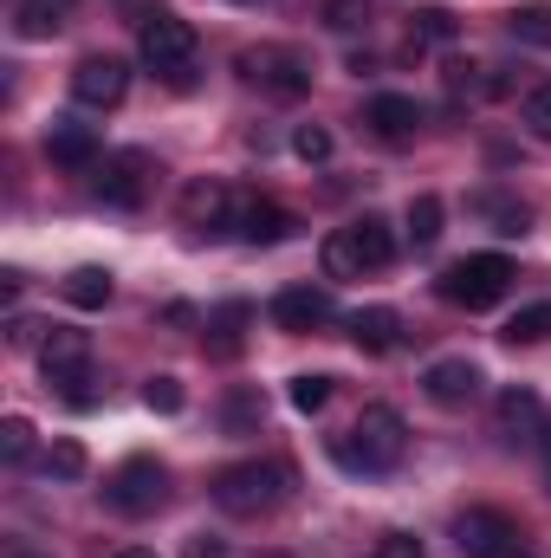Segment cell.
Wrapping results in <instances>:
<instances>
[{"instance_id":"60d3db41","label":"cell","mask_w":551,"mask_h":558,"mask_svg":"<svg viewBox=\"0 0 551 558\" xmlns=\"http://www.w3.org/2000/svg\"><path fill=\"white\" fill-rule=\"evenodd\" d=\"M7 558H52V553H33V546H7Z\"/></svg>"},{"instance_id":"7402d4cb","label":"cell","mask_w":551,"mask_h":558,"mask_svg":"<svg viewBox=\"0 0 551 558\" xmlns=\"http://www.w3.org/2000/svg\"><path fill=\"white\" fill-rule=\"evenodd\" d=\"M454 33H461V20H454L448 7H421L409 20V46H448Z\"/></svg>"},{"instance_id":"836d02e7","label":"cell","mask_w":551,"mask_h":558,"mask_svg":"<svg viewBox=\"0 0 551 558\" xmlns=\"http://www.w3.org/2000/svg\"><path fill=\"white\" fill-rule=\"evenodd\" d=\"M26 448H33V422L7 416V428H0V454H7V461H26Z\"/></svg>"},{"instance_id":"7a4b0ae2","label":"cell","mask_w":551,"mask_h":558,"mask_svg":"<svg viewBox=\"0 0 551 558\" xmlns=\"http://www.w3.org/2000/svg\"><path fill=\"white\" fill-rule=\"evenodd\" d=\"M403 448H409V428H403V416L390 403H370L344 441H331V454L344 468H357V474H390L403 461Z\"/></svg>"},{"instance_id":"4dcf8cb0","label":"cell","mask_w":551,"mask_h":558,"mask_svg":"<svg viewBox=\"0 0 551 558\" xmlns=\"http://www.w3.org/2000/svg\"><path fill=\"white\" fill-rule=\"evenodd\" d=\"M325 403H331V377H292V410L318 416Z\"/></svg>"},{"instance_id":"ab89813d","label":"cell","mask_w":551,"mask_h":558,"mask_svg":"<svg viewBox=\"0 0 551 558\" xmlns=\"http://www.w3.org/2000/svg\"><path fill=\"white\" fill-rule=\"evenodd\" d=\"M188 558H221V539H195V546H188Z\"/></svg>"},{"instance_id":"d4e9b609","label":"cell","mask_w":551,"mask_h":558,"mask_svg":"<svg viewBox=\"0 0 551 558\" xmlns=\"http://www.w3.org/2000/svg\"><path fill=\"white\" fill-rule=\"evenodd\" d=\"M539 422V397L532 390H506L500 397V435H526Z\"/></svg>"},{"instance_id":"ba28073f","label":"cell","mask_w":551,"mask_h":558,"mask_svg":"<svg viewBox=\"0 0 551 558\" xmlns=\"http://www.w3.org/2000/svg\"><path fill=\"white\" fill-rule=\"evenodd\" d=\"M454 546H461V558H526L519 553V526L506 513H493V507H467L454 520Z\"/></svg>"},{"instance_id":"1f68e13d","label":"cell","mask_w":551,"mask_h":558,"mask_svg":"<svg viewBox=\"0 0 551 558\" xmlns=\"http://www.w3.org/2000/svg\"><path fill=\"white\" fill-rule=\"evenodd\" d=\"M46 474L78 481V474H85V448H78V441H52V448H46Z\"/></svg>"},{"instance_id":"ac0fdd59","label":"cell","mask_w":551,"mask_h":558,"mask_svg":"<svg viewBox=\"0 0 551 558\" xmlns=\"http://www.w3.org/2000/svg\"><path fill=\"white\" fill-rule=\"evenodd\" d=\"M351 338H357V351L383 357V351H396V344H403V318H396L390 305H370V312H357V318H351Z\"/></svg>"},{"instance_id":"8992f818","label":"cell","mask_w":551,"mask_h":558,"mask_svg":"<svg viewBox=\"0 0 551 558\" xmlns=\"http://www.w3.org/2000/svg\"><path fill=\"white\" fill-rule=\"evenodd\" d=\"M162 500H169V474H162L149 454L124 461V468L105 481V507H111V513H124V520H143V513H156Z\"/></svg>"},{"instance_id":"b9f144b4","label":"cell","mask_w":551,"mask_h":558,"mask_svg":"<svg viewBox=\"0 0 551 558\" xmlns=\"http://www.w3.org/2000/svg\"><path fill=\"white\" fill-rule=\"evenodd\" d=\"M118 558H156V553H137V546H131V553H118Z\"/></svg>"},{"instance_id":"74e56055","label":"cell","mask_w":551,"mask_h":558,"mask_svg":"<svg viewBox=\"0 0 551 558\" xmlns=\"http://www.w3.org/2000/svg\"><path fill=\"white\" fill-rule=\"evenodd\" d=\"M377 558H428V553H421V539H409V533H383L377 539Z\"/></svg>"},{"instance_id":"3957f363","label":"cell","mask_w":551,"mask_h":558,"mask_svg":"<svg viewBox=\"0 0 551 558\" xmlns=\"http://www.w3.org/2000/svg\"><path fill=\"white\" fill-rule=\"evenodd\" d=\"M318 260H325V279L383 274V267L396 260V241H390V221H383V215H364V221H351V228H338V234H325V247H318Z\"/></svg>"},{"instance_id":"7c38bea8","label":"cell","mask_w":551,"mask_h":558,"mask_svg":"<svg viewBox=\"0 0 551 558\" xmlns=\"http://www.w3.org/2000/svg\"><path fill=\"white\" fill-rule=\"evenodd\" d=\"M421 390H428V403L461 410V403H474V397H480V364H467V357H441V364H428V371H421Z\"/></svg>"},{"instance_id":"9c48e42d","label":"cell","mask_w":551,"mask_h":558,"mask_svg":"<svg viewBox=\"0 0 551 558\" xmlns=\"http://www.w3.org/2000/svg\"><path fill=\"white\" fill-rule=\"evenodd\" d=\"M143 189H149V156L124 149V156H105L98 175H91V195L105 208H143Z\"/></svg>"},{"instance_id":"6da1fadb","label":"cell","mask_w":551,"mask_h":558,"mask_svg":"<svg viewBox=\"0 0 551 558\" xmlns=\"http://www.w3.org/2000/svg\"><path fill=\"white\" fill-rule=\"evenodd\" d=\"M285 494H292V468L285 461H234V468L215 474V507L234 513V520L273 513V507H285Z\"/></svg>"},{"instance_id":"2e32d148","label":"cell","mask_w":551,"mask_h":558,"mask_svg":"<svg viewBox=\"0 0 551 558\" xmlns=\"http://www.w3.org/2000/svg\"><path fill=\"white\" fill-rule=\"evenodd\" d=\"M85 364H91V338H85V331L52 325V331L39 338V371H46V384L65 377V371H85Z\"/></svg>"},{"instance_id":"8d00e7d4","label":"cell","mask_w":551,"mask_h":558,"mask_svg":"<svg viewBox=\"0 0 551 558\" xmlns=\"http://www.w3.org/2000/svg\"><path fill=\"white\" fill-rule=\"evenodd\" d=\"M292 149H298L305 162H325V156H331V131H318V124H305V131L292 137Z\"/></svg>"},{"instance_id":"f546056e","label":"cell","mask_w":551,"mask_h":558,"mask_svg":"<svg viewBox=\"0 0 551 558\" xmlns=\"http://www.w3.org/2000/svg\"><path fill=\"white\" fill-rule=\"evenodd\" d=\"M318 13H325V26H331V33H357V26L370 20V0H325Z\"/></svg>"},{"instance_id":"603a6c76","label":"cell","mask_w":551,"mask_h":558,"mask_svg":"<svg viewBox=\"0 0 551 558\" xmlns=\"http://www.w3.org/2000/svg\"><path fill=\"white\" fill-rule=\"evenodd\" d=\"M474 208L493 221V234H526V228H532V208H526V202H506V195H480Z\"/></svg>"},{"instance_id":"484cf974","label":"cell","mask_w":551,"mask_h":558,"mask_svg":"<svg viewBox=\"0 0 551 558\" xmlns=\"http://www.w3.org/2000/svg\"><path fill=\"white\" fill-rule=\"evenodd\" d=\"M228 435H260V422H267V403H260V397H254V390H234V397H228Z\"/></svg>"},{"instance_id":"44dd1931","label":"cell","mask_w":551,"mask_h":558,"mask_svg":"<svg viewBox=\"0 0 551 558\" xmlns=\"http://www.w3.org/2000/svg\"><path fill=\"white\" fill-rule=\"evenodd\" d=\"M448 85H454V98H500L506 92V78L493 65H448Z\"/></svg>"},{"instance_id":"8fae6325","label":"cell","mask_w":551,"mask_h":558,"mask_svg":"<svg viewBox=\"0 0 551 558\" xmlns=\"http://www.w3.org/2000/svg\"><path fill=\"white\" fill-rule=\"evenodd\" d=\"M228 228H234L247 247H279V241H285L298 221H292L279 202H260V195H234V221H228Z\"/></svg>"},{"instance_id":"e0dca14e","label":"cell","mask_w":551,"mask_h":558,"mask_svg":"<svg viewBox=\"0 0 551 558\" xmlns=\"http://www.w3.org/2000/svg\"><path fill=\"white\" fill-rule=\"evenodd\" d=\"M364 124H370L383 143H409L415 124H421V111H415V98H403V92H383V98H370Z\"/></svg>"},{"instance_id":"7bdbcfd3","label":"cell","mask_w":551,"mask_h":558,"mask_svg":"<svg viewBox=\"0 0 551 558\" xmlns=\"http://www.w3.org/2000/svg\"><path fill=\"white\" fill-rule=\"evenodd\" d=\"M546 454H551V441H546Z\"/></svg>"},{"instance_id":"83f0119b","label":"cell","mask_w":551,"mask_h":558,"mask_svg":"<svg viewBox=\"0 0 551 558\" xmlns=\"http://www.w3.org/2000/svg\"><path fill=\"white\" fill-rule=\"evenodd\" d=\"M506 338H513V344H546L551 338V305H526V312H513Z\"/></svg>"},{"instance_id":"5b68a950","label":"cell","mask_w":551,"mask_h":558,"mask_svg":"<svg viewBox=\"0 0 551 558\" xmlns=\"http://www.w3.org/2000/svg\"><path fill=\"white\" fill-rule=\"evenodd\" d=\"M137 52H143L149 72L188 85V65H195V26L175 20V13H149V20L137 26Z\"/></svg>"},{"instance_id":"f1b7e54d","label":"cell","mask_w":551,"mask_h":558,"mask_svg":"<svg viewBox=\"0 0 551 558\" xmlns=\"http://www.w3.org/2000/svg\"><path fill=\"white\" fill-rule=\"evenodd\" d=\"M91 384H98V377H91V364H85V371H65V377H52V390H59L72 410H91V403H98V390H91Z\"/></svg>"},{"instance_id":"5bb4252c","label":"cell","mask_w":551,"mask_h":558,"mask_svg":"<svg viewBox=\"0 0 551 558\" xmlns=\"http://www.w3.org/2000/svg\"><path fill=\"white\" fill-rule=\"evenodd\" d=\"M325 318H331V292H318V286H285L273 299L279 331H311V325H325Z\"/></svg>"},{"instance_id":"52a82bcc","label":"cell","mask_w":551,"mask_h":558,"mask_svg":"<svg viewBox=\"0 0 551 558\" xmlns=\"http://www.w3.org/2000/svg\"><path fill=\"white\" fill-rule=\"evenodd\" d=\"M241 72H247L260 92L285 98V105L311 92V59H305V52H292V46H254V52H241Z\"/></svg>"},{"instance_id":"30bf717a","label":"cell","mask_w":551,"mask_h":558,"mask_svg":"<svg viewBox=\"0 0 551 558\" xmlns=\"http://www.w3.org/2000/svg\"><path fill=\"white\" fill-rule=\"evenodd\" d=\"M124 92H131V65H124V59H111V52L78 59V72H72V98H78V105L111 111V105H124Z\"/></svg>"},{"instance_id":"d6a6232c","label":"cell","mask_w":551,"mask_h":558,"mask_svg":"<svg viewBox=\"0 0 551 558\" xmlns=\"http://www.w3.org/2000/svg\"><path fill=\"white\" fill-rule=\"evenodd\" d=\"M143 403H149L156 416H175V410H182V384H175V377H149V384H143Z\"/></svg>"},{"instance_id":"4fadbf2b","label":"cell","mask_w":551,"mask_h":558,"mask_svg":"<svg viewBox=\"0 0 551 558\" xmlns=\"http://www.w3.org/2000/svg\"><path fill=\"white\" fill-rule=\"evenodd\" d=\"M46 156H52L59 169H91V162H98V131L78 124V118H52V131H46Z\"/></svg>"},{"instance_id":"cb8c5ba5","label":"cell","mask_w":551,"mask_h":558,"mask_svg":"<svg viewBox=\"0 0 551 558\" xmlns=\"http://www.w3.org/2000/svg\"><path fill=\"white\" fill-rule=\"evenodd\" d=\"M506 33H513L519 46H546L551 52V7H513V13H506Z\"/></svg>"},{"instance_id":"d6986e66","label":"cell","mask_w":551,"mask_h":558,"mask_svg":"<svg viewBox=\"0 0 551 558\" xmlns=\"http://www.w3.org/2000/svg\"><path fill=\"white\" fill-rule=\"evenodd\" d=\"M59 26H65V7L59 0H20L13 7V33L20 39H52Z\"/></svg>"},{"instance_id":"ffe728a7","label":"cell","mask_w":551,"mask_h":558,"mask_svg":"<svg viewBox=\"0 0 551 558\" xmlns=\"http://www.w3.org/2000/svg\"><path fill=\"white\" fill-rule=\"evenodd\" d=\"M78 312H98V305H111V274L105 267H78V274H65V286H59Z\"/></svg>"},{"instance_id":"d590c367","label":"cell","mask_w":551,"mask_h":558,"mask_svg":"<svg viewBox=\"0 0 551 558\" xmlns=\"http://www.w3.org/2000/svg\"><path fill=\"white\" fill-rule=\"evenodd\" d=\"M241 325H247V305H228V312L215 318V331H221V338H215V351H228V357H234V351H241Z\"/></svg>"},{"instance_id":"9a60e30c","label":"cell","mask_w":551,"mask_h":558,"mask_svg":"<svg viewBox=\"0 0 551 558\" xmlns=\"http://www.w3.org/2000/svg\"><path fill=\"white\" fill-rule=\"evenodd\" d=\"M182 221H188V228H228V221H234V195H228L221 182L195 175V182L182 189Z\"/></svg>"},{"instance_id":"4316f807","label":"cell","mask_w":551,"mask_h":558,"mask_svg":"<svg viewBox=\"0 0 551 558\" xmlns=\"http://www.w3.org/2000/svg\"><path fill=\"white\" fill-rule=\"evenodd\" d=\"M409 241L415 247H434L441 241V202L434 195H415L409 202Z\"/></svg>"},{"instance_id":"e575fe53","label":"cell","mask_w":551,"mask_h":558,"mask_svg":"<svg viewBox=\"0 0 551 558\" xmlns=\"http://www.w3.org/2000/svg\"><path fill=\"white\" fill-rule=\"evenodd\" d=\"M526 124H532V137L539 143H551V85L526 92Z\"/></svg>"},{"instance_id":"f35d334b","label":"cell","mask_w":551,"mask_h":558,"mask_svg":"<svg viewBox=\"0 0 551 558\" xmlns=\"http://www.w3.org/2000/svg\"><path fill=\"white\" fill-rule=\"evenodd\" d=\"M39 331H46V325H39V318H20V312H13V318H7V344H33V338H39Z\"/></svg>"},{"instance_id":"277c9868","label":"cell","mask_w":551,"mask_h":558,"mask_svg":"<svg viewBox=\"0 0 551 558\" xmlns=\"http://www.w3.org/2000/svg\"><path fill=\"white\" fill-rule=\"evenodd\" d=\"M506 286H513V260L506 254H474V260H454L441 274V299L467 305V312H487V305L506 299Z\"/></svg>"}]
</instances>
